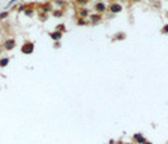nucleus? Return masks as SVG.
Here are the masks:
<instances>
[{
	"label": "nucleus",
	"instance_id": "f257e3e1",
	"mask_svg": "<svg viewBox=\"0 0 168 144\" xmlns=\"http://www.w3.org/2000/svg\"><path fill=\"white\" fill-rule=\"evenodd\" d=\"M33 51H34V44L32 42H25L23 44V47H22V52L24 54H30L33 53Z\"/></svg>",
	"mask_w": 168,
	"mask_h": 144
},
{
	"label": "nucleus",
	"instance_id": "f03ea898",
	"mask_svg": "<svg viewBox=\"0 0 168 144\" xmlns=\"http://www.w3.org/2000/svg\"><path fill=\"white\" fill-rule=\"evenodd\" d=\"M109 10L113 14H117V13H120L121 10H123V7L119 4V3H113V4H110V7H109Z\"/></svg>",
	"mask_w": 168,
	"mask_h": 144
},
{
	"label": "nucleus",
	"instance_id": "7ed1b4c3",
	"mask_svg": "<svg viewBox=\"0 0 168 144\" xmlns=\"http://www.w3.org/2000/svg\"><path fill=\"white\" fill-rule=\"evenodd\" d=\"M49 37H51V39H53V41H59L61 38H62V32H59V30L52 32V33H49Z\"/></svg>",
	"mask_w": 168,
	"mask_h": 144
},
{
	"label": "nucleus",
	"instance_id": "20e7f679",
	"mask_svg": "<svg viewBox=\"0 0 168 144\" xmlns=\"http://www.w3.org/2000/svg\"><path fill=\"white\" fill-rule=\"evenodd\" d=\"M4 47L7 48L8 51H12V49L15 47V41H14V39H8V41H5Z\"/></svg>",
	"mask_w": 168,
	"mask_h": 144
},
{
	"label": "nucleus",
	"instance_id": "39448f33",
	"mask_svg": "<svg viewBox=\"0 0 168 144\" xmlns=\"http://www.w3.org/2000/svg\"><path fill=\"white\" fill-rule=\"evenodd\" d=\"M100 20H101V15H100L99 13L97 14H90V22L92 24H96Z\"/></svg>",
	"mask_w": 168,
	"mask_h": 144
},
{
	"label": "nucleus",
	"instance_id": "423d86ee",
	"mask_svg": "<svg viewBox=\"0 0 168 144\" xmlns=\"http://www.w3.org/2000/svg\"><path fill=\"white\" fill-rule=\"evenodd\" d=\"M95 9H96V12H99V13H104L105 10H106V5L104 4V3H97V4H95Z\"/></svg>",
	"mask_w": 168,
	"mask_h": 144
},
{
	"label": "nucleus",
	"instance_id": "0eeeda50",
	"mask_svg": "<svg viewBox=\"0 0 168 144\" xmlns=\"http://www.w3.org/2000/svg\"><path fill=\"white\" fill-rule=\"evenodd\" d=\"M134 140H135L138 144H144L145 142H147V140H145V138L142 134H135V135H134Z\"/></svg>",
	"mask_w": 168,
	"mask_h": 144
},
{
	"label": "nucleus",
	"instance_id": "6e6552de",
	"mask_svg": "<svg viewBox=\"0 0 168 144\" xmlns=\"http://www.w3.org/2000/svg\"><path fill=\"white\" fill-rule=\"evenodd\" d=\"M9 58L8 57H4V58H0V67H5L7 65H9Z\"/></svg>",
	"mask_w": 168,
	"mask_h": 144
},
{
	"label": "nucleus",
	"instance_id": "1a4fd4ad",
	"mask_svg": "<svg viewBox=\"0 0 168 144\" xmlns=\"http://www.w3.org/2000/svg\"><path fill=\"white\" fill-rule=\"evenodd\" d=\"M78 15H80L81 18H85V16L88 15V10L87 9H80L78 10Z\"/></svg>",
	"mask_w": 168,
	"mask_h": 144
},
{
	"label": "nucleus",
	"instance_id": "9d476101",
	"mask_svg": "<svg viewBox=\"0 0 168 144\" xmlns=\"http://www.w3.org/2000/svg\"><path fill=\"white\" fill-rule=\"evenodd\" d=\"M9 16V12H7V10H4V12L0 13V20H4V19H7Z\"/></svg>",
	"mask_w": 168,
	"mask_h": 144
},
{
	"label": "nucleus",
	"instance_id": "9b49d317",
	"mask_svg": "<svg viewBox=\"0 0 168 144\" xmlns=\"http://www.w3.org/2000/svg\"><path fill=\"white\" fill-rule=\"evenodd\" d=\"M33 13H34V10H33V9H25V10H24V14H25L27 16L33 15Z\"/></svg>",
	"mask_w": 168,
	"mask_h": 144
},
{
	"label": "nucleus",
	"instance_id": "f8f14e48",
	"mask_svg": "<svg viewBox=\"0 0 168 144\" xmlns=\"http://www.w3.org/2000/svg\"><path fill=\"white\" fill-rule=\"evenodd\" d=\"M16 1H18V0H10V1L8 3V5L5 7V9H9L10 7H13V5H14V3H16Z\"/></svg>",
	"mask_w": 168,
	"mask_h": 144
},
{
	"label": "nucleus",
	"instance_id": "ddd939ff",
	"mask_svg": "<svg viewBox=\"0 0 168 144\" xmlns=\"http://www.w3.org/2000/svg\"><path fill=\"white\" fill-rule=\"evenodd\" d=\"M77 24H78V25H86V20L81 18V19L77 20Z\"/></svg>",
	"mask_w": 168,
	"mask_h": 144
},
{
	"label": "nucleus",
	"instance_id": "4468645a",
	"mask_svg": "<svg viewBox=\"0 0 168 144\" xmlns=\"http://www.w3.org/2000/svg\"><path fill=\"white\" fill-rule=\"evenodd\" d=\"M124 38H125V34H124V33H121V36H116V38H114V41L115 39H124Z\"/></svg>",
	"mask_w": 168,
	"mask_h": 144
},
{
	"label": "nucleus",
	"instance_id": "2eb2a0df",
	"mask_svg": "<svg viewBox=\"0 0 168 144\" xmlns=\"http://www.w3.org/2000/svg\"><path fill=\"white\" fill-rule=\"evenodd\" d=\"M57 30H59V32H65V30H66L65 25H58V27H57Z\"/></svg>",
	"mask_w": 168,
	"mask_h": 144
},
{
	"label": "nucleus",
	"instance_id": "dca6fc26",
	"mask_svg": "<svg viewBox=\"0 0 168 144\" xmlns=\"http://www.w3.org/2000/svg\"><path fill=\"white\" fill-rule=\"evenodd\" d=\"M162 32H163V33H166V34H168V24H166V25L163 27V29H162Z\"/></svg>",
	"mask_w": 168,
	"mask_h": 144
},
{
	"label": "nucleus",
	"instance_id": "f3484780",
	"mask_svg": "<svg viewBox=\"0 0 168 144\" xmlns=\"http://www.w3.org/2000/svg\"><path fill=\"white\" fill-rule=\"evenodd\" d=\"M25 8H27L25 5H20V7L18 8V12H23V10H25Z\"/></svg>",
	"mask_w": 168,
	"mask_h": 144
},
{
	"label": "nucleus",
	"instance_id": "a211bd4d",
	"mask_svg": "<svg viewBox=\"0 0 168 144\" xmlns=\"http://www.w3.org/2000/svg\"><path fill=\"white\" fill-rule=\"evenodd\" d=\"M77 3H78V4L81 3V5H83V4H86V3H87V0H77Z\"/></svg>",
	"mask_w": 168,
	"mask_h": 144
},
{
	"label": "nucleus",
	"instance_id": "6ab92c4d",
	"mask_svg": "<svg viewBox=\"0 0 168 144\" xmlns=\"http://www.w3.org/2000/svg\"><path fill=\"white\" fill-rule=\"evenodd\" d=\"M49 9H51V7H49V5H44V7H43V10H46V12H48Z\"/></svg>",
	"mask_w": 168,
	"mask_h": 144
},
{
	"label": "nucleus",
	"instance_id": "aec40b11",
	"mask_svg": "<svg viewBox=\"0 0 168 144\" xmlns=\"http://www.w3.org/2000/svg\"><path fill=\"white\" fill-rule=\"evenodd\" d=\"M54 15H56V16H62V12H56Z\"/></svg>",
	"mask_w": 168,
	"mask_h": 144
},
{
	"label": "nucleus",
	"instance_id": "412c9836",
	"mask_svg": "<svg viewBox=\"0 0 168 144\" xmlns=\"http://www.w3.org/2000/svg\"><path fill=\"white\" fill-rule=\"evenodd\" d=\"M56 3H57L58 5H62V4H63V1H62V0H57V1H56Z\"/></svg>",
	"mask_w": 168,
	"mask_h": 144
},
{
	"label": "nucleus",
	"instance_id": "4be33fe9",
	"mask_svg": "<svg viewBox=\"0 0 168 144\" xmlns=\"http://www.w3.org/2000/svg\"><path fill=\"white\" fill-rule=\"evenodd\" d=\"M144 144H152V143H149V142H145Z\"/></svg>",
	"mask_w": 168,
	"mask_h": 144
}]
</instances>
